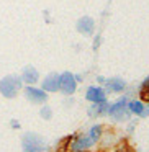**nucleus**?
I'll return each mask as SVG.
<instances>
[{"label":"nucleus","instance_id":"obj_9","mask_svg":"<svg viewBox=\"0 0 149 152\" xmlns=\"http://www.w3.org/2000/svg\"><path fill=\"white\" fill-rule=\"evenodd\" d=\"M20 77H21V80H23V83H26V85H34V83L40 80V72H38L36 67L26 66Z\"/></svg>","mask_w":149,"mask_h":152},{"label":"nucleus","instance_id":"obj_19","mask_svg":"<svg viewBox=\"0 0 149 152\" xmlns=\"http://www.w3.org/2000/svg\"><path fill=\"white\" fill-rule=\"evenodd\" d=\"M144 87H149V79H148V80H146V82L141 85V88H144Z\"/></svg>","mask_w":149,"mask_h":152},{"label":"nucleus","instance_id":"obj_16","mask_svg":"<svg viewBox=\"0 0 149 152\" xmlns=\"http://www.w3.org/2000/svg\"><path fill=\"white\" fill-rule=\"evenodd\" d=\"M141 96H142V100L149 102V87H144V88H141Z\"/></svg>","mask_w":149,"mask_h":152},{"label":"nucleus","instance_id":"obj_12","mask_svg":"<svg viewBox=\"0 0 149 152\" xmlns=\"http://www.w3.org/2000/svg\"><path fill=\"white\" fill-rule=\"evenodd\" d=\"M128 110H129L131 113H134V115H139V116L149 115V111L144 108V105H142L141 102H129V103H128Z\"/></svg>","mask_w":149,"mask_h":152},{"label":"nucleus","instance_id":"obj_5","mask_svg":"<svg viewBox=\"0 0 149 152\" xmlns=\"http://www.w3.org/2000/svg\"><path fill=\"white\" fill-rule=\"evenodd\" d=\"M23 92H25V96L31 103H46V100H48V93L43 88H38L34 85H26Z\"/></svg>","mask_w":149,"mask_h":152},{"label":"nucleus","instance_id":"obj_3","mask_svg":"<svg viewBox=\"0 0 149 152\" xmlns=\"http://www.w3.org/2000/svg\"><path fill=\"white\" fill-rule=\"evenodd\" d=\"M108 113L110 116H112L113 119H116V121H123V119L128 118V100L126 98H120L116 103H113V105L108 106Z\"/></svg>","mask_w":149,"mask_h":152},{"label":"nucleus","instance_id":"obj_18","mask_svg":"<svg viewBox=\"0 0 149 152\" xmlns=\"http://www.w3.org/2000/svg\"><path fill=\"white\" fill-rule=\"evenodd\" d=\"M116 152H133V151H131V147H128V145H123V147H120Z\"/></svg>","mask_w":149,"mask_h":152},{"label":"nucleus","instance_id":"obj_2","mask_svg":"<svg viewBox=\"0 0 149 152\" xmlns=\"http://www.w3.org/2000/svg\"><path fill=\"white\" fill-rule=\"evenodd\" d=\"M21 145H23L25 152H43L44 151V141L36 132H26L23 136V139H21Z\"/></svg>","mask_w":149,"mask_h":152},{"label":"nucleus","instance_id":"obj_14","mask_svg":"<svg viewBox=\"0 0 149 152\" xmlns=\"http://www.w3.org/2000/svg\"><path fill=\"white\" fill-rule=\"evenodd\" d=\"M102 132H103V128H102L100 124H95V126H92V129H90L89 137L92 139L93 142H97L100 137H102Z\"/></svg>","mask_w":149,"mask_h":152},{"label":"nucleus","instance_id":"obj_10","mask_svg":"<svg viewBox=\"0 0 149 152\" xmlns=\"http://www.w3.org/2000/svg\"><path fill=\"white\" fill-rule=\"evenodd\" d=\"M85 98L92 103H100V102H105L106 100V93L100 87H89L85 92Z\"/></svg>","mask_w":149,"mask_h":152},{"label":"nucleus","instance_id":"obj_7","mask_svg":"<svg viewBox=\"0 0 149 152\" xmlns=\"http://www.w3.org/2000/svg\"><path fill=\"white\" fill-rule=\"evenodd\" d=\"M41 88L44 92H51V93L57 92L59 90V74H56V72L48 74L43 79V82H41Z\"/></svg>","mask_w":149,"mask_h":152},{"label":"nucleus","instance_id":"obj_17","mask_svg":"<svg viewBox=\"0 0 149 152\" xmlns=\"http://www.w3.org/2000/svg\"><path fill=\"white\" fill-rule=\"evenodd\" d=\"M10 126H12L13 129H20V123H18L17 119H12V121H10Z\"/></svg>","mask_w":149,"mask_h":152},{"label":"nucleus","instance_id":"obj_1","mask_svg":"<svg viewBox=\"0 0 149 152\" xmlns=\"http://www.w3.org/2000/svg\"><path fill=\"white\" fill-rule=\"evenodd\" d=\"M23 88V80L20 75H5L0 80V93L5 98H15Z\"/></svg>","mask_w":149,"mask_h":152},{"label":"nucleus","instance_id":"obj_13","mask_svg":"<svg viewBox=\"0 0 149 152\" xmlns=\"http://www.w3.org/2000/svg\"><path fill=\"white\" fill-rule=\"evenodd\" d=\"M108 103H106V100L105 102H100V103H95V105L90 108V116H100V115H105L106 111H108Z\"/></svg>","mask_w":149,"mask_h":152},{"label":"nucleus","instance_id":"obj_11","mask_svg":"<svg viewBox=\"0 0 149 152\" xmlns=\"http://www.w3.org/2000/svg\"><path fill=\"white\" fill-rule=\"evenodd\" d=\"M103 83H105V87H106L108 92H115V93L123 92L125 87H126V83H125L123 79H108V80H105Z\"/></svg>","mask_w":149,"mask_h":152},{"label":"nucleus","instance_id":"obj_4","mask_svg":"<svg viewBox=\"0 0 149 152\" xmlns=\"http://www.w3.org/2000/svg\"><path fill=\"white\" fill-rule=\"evenodd\" d=\"M77 88V80L74 74L70 72H62L59 74V90L64 95H72Z\"/></svg>","mask_w":149,"mask_h":152},{"label":"nucleus","instance_id":"obj_6","mask_svg":"<svg viewBox=\"0 0 149 152\" xmlns=\"http://www.w3.org/2000/svg\"><path fill=\"white\" fill-rule=\"evenodd\" d=\"M93 144H95V142H93L89 136H77V137H72V141H70V144H69V149L72 152H85L87 149L92 147Z\"/></svg>","mask_w":149,"mask_h":152},{"label":"nucleus","instance_id":"obj_15","mask_svg":"<svg viewBox=\"0 0 149 152\" xmlns=\"http://www.w3.org/2000/svg\"><path fill=\"white\" fill-rule=\"evenodd\" d=\"M40 115H41V118H44V119H51V116H53V110H51V106L44 105L43 108L40 110Z\"/></svg>","mask_w":149,"mask_h":152},{"label":"nucleus","instance_id":"obj_8","mask_svg":"<svg viewBox=\"0 0 149 152\" xmlns=\"http://www.w3.org/2000/svg\"><path fill=\"white\" fill-rule=\"evenodd\" d=\"M77 31H79L80 34H85V36H90V34L95 31V21H93V18L90 17H82L77 20Z\"/></svg>","mask_w":149,"mask_h":152}]
</instances>
